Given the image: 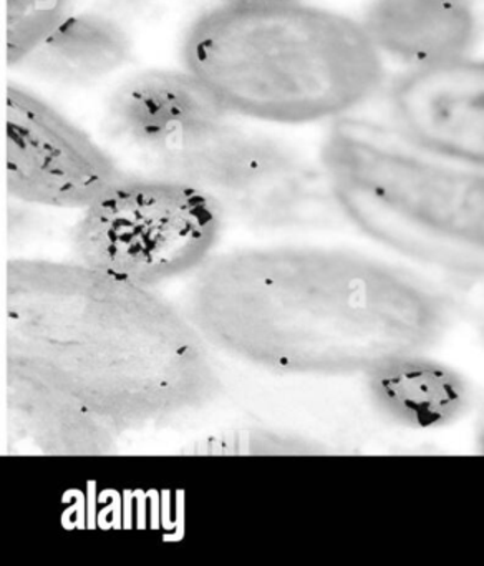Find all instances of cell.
<instances>
[{
  "mask_svg": "<svg viewBox=\"0 0 484 566\" xmlns=\"http://www.w3.org/2000/svg\"><path fill=\"white\" fill-rule=\"evenodd\" d=\"M185 69L244 120L304 125L351 115L383 88L360 21L297 2H221L185 38Z\"/></svg>",
  "mask_w": 484,
  "mask_h": 566,
  "instance_id": "6da1fadb",
  "label": "cell"
},
{
  "mask_svg": "<svg viewBox=\"0 0 484 566\" xmlns=\"http://www.w3.org/2000/svg\"><path fill=\"white\" fill-rule=\"evenodd\" d=\"M338 205L410 260L484 277V167L345 115L320 148Z\"/></svg>",
  "mask_w": 484,
  "mask_h": 566,
  "instance_id": "7a4b0ae2",
  "label": "cell"
},
{
  "mask_svg": "<svg viewBox=\"0 0 484 566\" xmlns=\"http://www.w3.org/2000/svg\"><path fill=\"white\" fill-rule=\"evenodd\" d=\"M212 97L188 71L151 69L119 85L106 112L112 134L133 155L211 195L249 188L295 208L337 198L322 161L312 164Z\"/></svg>",
  "mask_w": 484,
  "mask_h": 566,
  "instance_id": "3957f363",
  "label": "cell"
},
{
  "mask_svg": "<svg viewBox=\"0 0 484 566\" xmlns=\"http://www.w3.org/2000/svg\"><path fill=\"white\" fill-rule=\"evenodd\" d=\"M219 221L221 205L201 188L166 177H125L85 208L80 251L113 280H152L202 253Z\"/></svg>",
  "mask_w": 484,
  "mask_h": 566,
  "instance_id": "277c9868",
  "label": "cell"
},
{
  "mask_svg": "<svg viewBox=\"0 0 484 566\" xmlns=\"http://www.w3.org/2000/svg\"><path fill=\"white\" fill-rule=\"evenodd\" d=\"M125 175L53 105L22 85L6 92V185L27 203L88 208Z\"/></svg>",
  "mask_w": 484,
  "mask_h": 566,
  "instance_id": "5b68a950",
  "label": "cell"
},
{
  "mask_svg": "<svg viewBox=\"0 0 484 566\" xmlns=\"http://www.w3.org/2000/svg\"><path fill=\"white\" fill-rule=\"evenodd\" d=\"M387 115L417 144L484 167V59L401 72L388 85Z\"/></svg>",
  "mask_w": 484,
  "mask_h": 566,
  "instance_id": "8992f818",
  "label": "cell"
},
{
  "mask_svg": "<svg viewBox=\"0 0 484 566\" xmlns=\"http://www.w3.org/2000/svg\"><path fill=\"white\" fill-rule=\"evenodd\" d=\"M360 22L381 57L403 71L466 57L477 35L473 4L454 0H371Z\"/></svg>",
  "mask_w": 484,
  "mask_h": 566,
  "instance_id": "52a82bcc",
  "label": "cell"
},
{
  "mask_svg": "<svg viewBox=\"0 0 484 566\" xmlns=\"http://www.w3.org/2000/svg\"><path fill=\"white\" fill-rule=\"evenodd\" d=\"M371 392L385 413L411 430H438L457 422L471 407L467 380L427 350L375 364Z\"/></svg>",
  "mask_w": 484,
  "mask_h": 566,
  "instance_id": "ba28073f",
  "label": "cell"
},
{
  "mask_svg": "<svg viewBox=\"0 0 484 566\" xmlns=\"http://www.w3.org/2000/svg\"><path fill=\"white\" fill-rule=\"evenodd\" d=\"M131 57L125 29L102 14H69L20 62L39 77L80 84L106 77Z\"/></svg>",
  "mask_w": 484,
  "mask_h": 566,
  "instance_id": "9c48e42d",
  "label": "cell"
},
{
  "mask_svg": "<svg viewBox=\"0 0 484 566\" xmlns=\"http://www.w3.org/2000/svg\"><path fill=\"white\" fill-rule=\"evenodd\" d=\"M70 6L72 0H3L7 64L19 67L32 49L69 15Z\"/></svg>",
  "mask_w": 484,
  "mask_h": 566,
  "instance_id": "30bf717a",
  "label": "cell"
},
{
  "mask_svg": "<svg viewBox=\"0 0 484 566\" xmlns=\"http://www.w3.org/2000/svg\"><path fill=\"white\" fill-rule=\"evenodd\" d=\"M474 443L481 453H484V407L477 416L476 427H474Z\"/></svg>",
  "mask_w": 484,
  "mask_h": 566,
  "instance_id": "8fae6325",
  "label": "cell"
},
{
  "mask_svg": "<svg viewBox=\"0 0 484 566\" xmlns=\"http://www.w3.org/2000/svg\"><path fill=\"white\" fill-rule=\"evenodd\" d=\"M234 4H277V2H297V0H222Z\"/></svg>",
  "mask_w": 484,
  "mask_h": 566,
  "instance_id": "7c38bea8",
  "label": "cell"
},
{
  "mask_svg": "<svg viewBox=\"0 0 484 566\" xmlns=\"http://www.w3.org/2000/svg\"><path fill=\"white\" fill-rule=\"evenodd\" d=\"M454 2H464V4H473L474 0H454Z\"/></svg>",
  "mask_w": 484,
  "mask_h": 566,
  "instance_id": "4fadbf2b",
  "label": "cell"
}]
</instances>
